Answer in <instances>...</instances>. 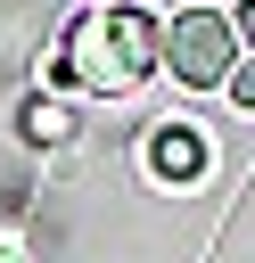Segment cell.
<instances>
[{
    "mask_svg": "<svg viewBox=\"0 0 255 263\" xmlns=\"http://www.w3.org/2000/svg\"><path fill=\"white\" fill-rule=\"evenodd\" d=\"M230 99H239V107H255V58H247V66H230Z\"/></svg>",
    "mask_w": 255,
    "mask_h": 263,
    "instance_id": "obj_4",
    "label": "cell"
},
{
    "mask_svg": "<svg viewBox=\"0 0 255 263\" xmlns=\"http://www.w3.org/2000/svg\"><path fill=\"white\" fill-rule=\"evenodd\" d=\"M239 33H255V0H239Z\"/></svg>",
    "mask_w": 255,
    "mask_h": 263,
    "instance_id": "obj_5",
    "label": "cell"
},
{
    "mask_svg": "<svg viewBox=\"0 0 255 263\" xmlns=\"http://www.w3.org/2000/svg\"><path fill=\"white\" fill-rule=\"evenodd\" d=\"M165 66H173V82H189V90L230 82V66H239V25H230L222 8H181V16L165 25Z\"/></svg>",
    "mask_w": 255,
    "mask_h": 263,
    "instance_id": "obj_2",
    "label": "cell"
},
{
    "mask_svg": "<svg viewBox=\"0 0 255 263\" xmlns=\"http://www.w3.org/2000/svg\"><path fill=\"white\" fill-rule=\"evenodd\" d=\"M148 164H156L165 181H197V173H206V140H197L189 123H165V132H148Z\"/></svg>",
    "mask_w": 255,
    "mask_h": 263,
    "instance_id": "obj_3",
    "label": "cell"
},
{
    "mask_svg": "<svg viewBox=\"0 0 255 263\" xmlns=\"http://www.w3.org/2000/svg\"><path fill=\"white\" fill-rule=\"evenodd\" d=\"M156 58H165V25L123 8V0L82 8L66 25V41H58V74L82 82V90H132V82L156 74Z\"/></svg>",
    "mask_w": 255,
    "mask_h": 263,
    "instance_id": "obj_1",
    "label": "cell"
}]
</instances>
